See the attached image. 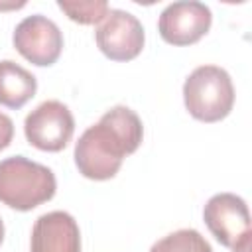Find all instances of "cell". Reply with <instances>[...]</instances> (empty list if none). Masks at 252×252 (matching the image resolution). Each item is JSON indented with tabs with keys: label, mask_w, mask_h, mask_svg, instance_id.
Wrapping results in <instances>:
<instances>
[{
	"label": "cell",
	"mask_w": 252,
	"mask_h": 252,
	"mask_svg": "<svg viewBox=\"0 0 252 252\" xmlns=\"http://www.w3.org/2000/svg\"><path fill=\"white\" fill-rule=\"evenodd\" d=\"M144 138L140 116L128 106H112L89 126L75 144V165L87 179H112L122 159L138 150Z\"/></svg>",
	"instance_id": "6da1fadb"
},
{
	"label": "cell",
	"mask_w": 252,
	"mask_h": 252,
	"mask_svg": "<svg viewBox=\"0 0 252 252\" xmlns=\"http://www.w3.org/2000/svg\"><path fill=\"white\" fill-rule=\"evenodd\" d=\"M57 189L49 167L24 156H12L0 161V203L16 211H32L53 199Z\"/></svg>",
	"instance_id": "7a4b0ae2"
},
{
	"label": "cell",
	"mask_w": 252,
	"mask_h": 252,
	"mask_svg": "<svg viewBox=\"0 0 252 252\" xmlns=\"http://www.w3.org/2000/svg\"><path fill=\"white\" fill-rule=\"evenodd\" d=\"M183 100L189 114L201 122H219L234 106L230 75L217 65L197 67L183 85Z\"/></svg>",
	"instance_id": "3957f363"
},
{
	"label": "cell",
	"mask_w": 252,
	"mask_h": 252,
	"mask_svg": "<svg viewBox=\"0 0 252 252\" xmlns=\"http://www.w3.org/2000/svg\"><path fill=\"white\" fill-rule=\"evenodd\" d=\"M26 140L41 152H61L73 138L75 118L61 100H45L24 120Z\"/></svg>",
	"instance_id": "277c9868"
},
{
	"label": "cell",
	"mask_w": 252,
	"mask_h": 252,
	"mask_svg": "<svg viewBox=\"0 0 252 252\" xmlns=\"http://www.w3.org/2000/svg\"><path fill=\"white\" fill-rule=\"evenodd\" d=\"M16 51L37 67L53 65L63 51V33L57 24L45 16H28L14 30Z\"/></svg>",
	"instance_id": "5b68a950"
},
{
	"label": "cell",
	"mask_w": 252,
	"mask_h": 252,
	"mask_svg": "<svg viewBox=\"0 0 252 252\" xmlns=\"http://www.w3.org/2000/svg\"><path fill=\"white\" fill-rule=\"evenodd\" d=\"M98 49L112 61H130L144 47V28L136 16L124 10H110L94 32Z\"/></svg>",
	"instance_id": "8992f818"
},
{
	"label": "cell",
	"mask_w": 252,
	"mask_h": 252,
	"mask_svg": "<svg viewBox=\"0 0 252 252\" xmlns=\"http://www.w3.org/2000/svg\"><path fill=\"white\" fill-rule=\"evenodd\" d=\"M203 219L211 234L226 248H232L244 236L252 234L248 205L234 193L213 195L203 209Z\"/></svg>",
	"instance_id": "52a82bcc"
},
{
	"label": "cell",
	"mask_w": 252,
	"mask_h": 252,
	"mask_svg": "<svg viewBox=\"0 0 252 252\" xmlns=\"http://www.w3.org/2000/svg\"><path fill=\"white\" fill-rule=\"evenodd\" d=\"M211 22L213 14L203 2H173L159 14L158 32L161 39L171 45H191L209 32Z\"/></svg>",
	"instance_id": "ba28073f"
},
{
	"label": "cell",
	"mask_w": 252,
	"mask_h": 252,
	"mask_svg": "<svg viewBox=\"0 0 252 252\" xmlns=\"http://www.w3.org/2000/svg\"><path fill=\"white\" fill-rule=\"evenodd\" d=\"M32 252H81L77 220L65 211L41 215L32 228Z\"/></svg>",
	"instance_id": "9c48e42d"
},
{
	"label": "cell",
	"mask_w": 252,
	"mask_h": 252,
	"mask_svg": "<svg viewBox=\"0 0 252 252\" xmlns=\"http://www.w3.org/2000/svg\"><path fill=\"white\" fill-rule=\"evenodd\" d=\"M37 91L35 77L12 59L0 61V104L8 108H22Z\"/></svg>",
	"instance_id": "30bf717a"
},
{
	"label": "cell",
	"mask_w": 252,
	"mask_h": 252,
	"mask_svg": "<svg viewBox=\"0 0 252 252\" xmlns=\"http://www.w3.org/2000/svg\"><path fill=\"white\" fill-rule=\"evenodd\" d=\"M150 252H213V248L199 230L181 228L158 240Z\"/></svg>",
	"instance_id": "8fae6325"
},
{
	"label": "cell",
	"mask_w": 252,
	"mask_h": 252,
	"mask_svg": "<svg viewBox=\"0 0 252 252\" xmlns=\"http://www.w3.org/2000/svg\"><path fill=\"white\" fill-rule=\"evenodd\" d=\"M57 6L69 16V20L83 26L100 24L110 12L104 0H59Z\"/></svg>",
	"instance_id": "7c38bea8"
},
{
	"label": "cell",
	"mask_w": 252,
	"mask_h": 252,
	"mask_svg": "<svg viewBox=\"0 0 252 252\" xmlns=\"http://www.w3.org/2000/svg\"><path fill=\"white\" fill-rule=\"evenodd\" d=\"M14 138V122L8 114L0 112V150L8 148Z\"/></svg>",
	"instance_id": "4fadbf2b"
},
{
	"label": "cell",
	"mask_w": 252,
	"mask_h": 252,
	"mask_svg": "<svg viewBox=\"0 0 252 252\" xmlns=\"http://www.w3.org/2000/svg\"><path fill=\"white\" fill-rule=\"evenodd\" d=\"M250 248H252V234L244 236L238 244H234L232 246V252H250Z\"/></svg>",
	"instance_id": "5bb4252c"
},
{
	"label": "cell",
	"mask_w": 252,
	"mask_h": 252,
	"mask_svg": "<svg viewBox=\"0 0 252 252\" xmlns=\"http://www.w3.org/2000/svg\"><path fill=\"white\" fill-rule=\"evenodd\" d=\"M2 240H4V222L0 219V244H2Z\"/></svg>",
	"instance_id": "9a60e30c"
}]
</instances>
